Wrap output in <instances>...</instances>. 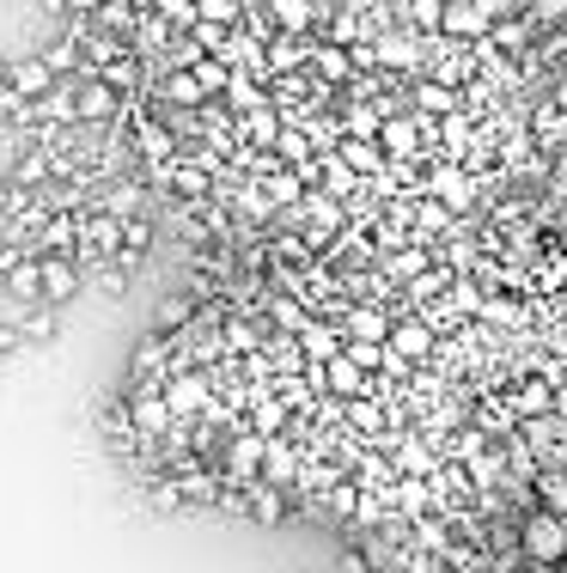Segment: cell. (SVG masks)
Masks as SVG:
<instances>
[{
    "label": "cell",
    "mask_w": 567,
    "mask_h": 573,
    "mask_svg": "<svg viewBox=\"0 0 567 573\" xmlns=\"http://www.w3.org/2000/svg\"><path fill=\"white\" fill-rule=\"evenodd\" d=\"M238 135H251L256 147H275V140H281V110H275V104H263V110L238 116Z\"/></svg>",
    "instance_id": "31"
},
{
    "label": "cell",
    "mask_w": 567,
    "mask_h": 573,
    "mask_svg": "<svg viewBox=\"0 0 567 573\" xmlns=\"http://www.w3.org/2000/svg\"><path fill=\"white\" fill-rule=\"evenodd\" d=\"M440 31H446V37H463V43H482V37L495 31V19H488L482 0H446Z\"/></svg>",
    "instance_id": "10"
},
{
    "label": "cell",
    "mask_w": 567,
    "mask_h": 573,
    "mask_svg": "<svg viewBox=\"0 0 567 573\" xmlns=\"http://www.w3.org/2000/svg\"><path fill=\"white\" fill-rule=\"evenodd\" d=\"M324 390H330V397H342V402H354V397H372L379 385H372V379H366V367H360V360L342 348V355L324 367Z\"/></svg>",
    "instance_id": "11"
},
{
    "label": "cell",
    "mask_w": 567,
    "mask_h": 573,
    "mask_svg": "<svg viewBox=\"0 0 567 573\" xmlns=\"http://www.w3.org/2000/svg\"><path fill=\"white\" fill-rule=\"evenodd\" d=\"M7 86H12L19 98L37 104V98L49 93V86H56V68H49L43 56H25V61H12V68H7Z\"/></svg>",
    "instance_id": "20"
},
{
    "label": "cell",
    "mask_w": 567,
    "mask_h": 573,
    "mask_svg": "<svg viewBox=\"0 0 567 573\" xmlns=\"http://www.w3.org/2000/svg\"><path fill=\"white\" fill-rule=\"evenodd\" d=\"M275 153H281V159H287V165H293V172H300V165L312 159V153H305V135H300V128H281Z\"/></svg>",
    "instance_id": "43"
},
{
    "label": "cell",
    "mask_w": 567,
    "mask_h": 573,
    "mask_svg": "<svg viewBox=\"0 0 567 573\" xmlns=\"http://www.w3.org/2000/svg\"><path fill=\"white\" fill-rule=\"evenodd\" d=\"M244 506H251L256 525H281V513H287V501H281L275 482H251V488H244Z\"/></svg>",
    "instance_id": "27"
},
{
    "label": "cell",
    "mask_w": 567,
    "mask_h": 573,
    "mask_svg": "<svg viewBox=\"0 0 567 573\" xmlns=\"http://www.w3.org/2000/svg\"><path fill=\"white\" fill-rule=\"evenodd\" d=\"M428 190H433V202H446L452 214H463V207L476 202V177L458 172V165H440V172L428 177Z\"/></svg>",
    "instance_id": "19"
},
{
    "label": "cell",
    "mask_w": 567,
    "mask_h": 573,
    "mask_svg": "<svg viewBox=\"0 0 567 573\" xmlns=\"http://www.w3.org/2000/svg\"><path fill=\"white\" fill-rule=\"evenodd\" d=\"M140 207V184H116L110 195H105V214H116V220H128Z\"/></svg>",
    "instance_id": "41"
},
{
    "label": "cell",
    "mask_w": 567,
    "mask_h": 573,
    "mask_svg": "<svg viewBox=\"0 0 567 573\" xmlns=\"http://www.w3.org/2000/svg\"><path fill=\"white\" fill-rule=\"evenodd\" d=\"M177 494H184V506H208V501H221V482H214V476H202V470H184V476H177Z\"/></svg>",
    "instance_id": "34"
},
{
    "label": "cell",
    "mask_w": 567,
    "mask_h": 573,
    "mask_svg": "<svg viewBox=\"0 0 567 573\" xmlns=\"http://www.w3.org/2000/svg\"><path fill=\"white\" fill-rule=\"evenodd\" d=\"M159 390H165V409H172V421L208 409V379H202V372H177V379H165Z\"/></svg>",
    "instance_id": "13"
},
{
    "label": "cell",
    "mask_w": 567,
    "mask_h": 573,
    "mask_svg": "<svg viewBox=\"0 0 567 573\" xmlns=\"http://www.w3.org/2000/svg\"><path fill=\"white\" fill-rule=\"evenodd\" d=\"M482 318L488 323H519V305H512V299H482Z\"/></svg>",
    "instance_id": "48"
},
{
    "label": "cell",
    "mask_w": 567,
    "mask_h": 573,
    "mask_svg": "<svg viewBox=\"0 0 567 573\" xmlns=\"http://www.w3.org/2000/svg\"><path fill=\"white\" fill-rule=\"evenodd\" d=\"M305 68H312L317 86H330V93L354 80V56H348V43H330V37H312V61H305Z\"/></svg>",
    "instance_id": "9"
},
{
    "label": "cell",
    "mask_w": 567,
    "mask_h": 573,
    "mask_svg": "<svg viewBox=\"0 0 567 573\" xmlns=\"http://www.w3.org/2000/svg\"><path fill=\"white\" fill-rule=\"evenodd\" d=\"M61 7H68L74 19H86V12H105V0H61Z\"/></svg>",
    "instance_id": "50"
},
{
    "label": "cell",
    "mask_w": 567,
    "mask_h": 573,
    "mask_svg": "<svg viewBox=\"0 0 567 573\" xmlns=\"http://www.w3.org/2000/svg\"><path fill=\"white\" fill-rule=\"evenodd\" d=\"M116 110H123V93H116V86H105L98 74L74 80V123H110Z\"/></svg>",
    "instance_id": "5"
},
{
    "label": "cell",
    "mask_w": 567,
    "mask_h": 573,
    "mask_svg": "<svg viewBox=\"0 0 567 573\" xmlns=\"http://www.w3.org/2000/svg\"><path fill=\"white\" fill-rule=\"evenodd\" d=\"M342 336L348 342H391V318H384L379 305H354L342 318Z\"/></svg>",
    "instance_id": "23"
},
{
    "label": "cell",
    "mask_w": 567,
    "mask_h": 573,
    "mask_svg": "<svg viewBox=\"0 0 567 573\" xmlns=\"http://www.w3.org/2000/svg\"><path fill=\"white\" fill-rule=\"evenodd\" d=\"M531 19H537V31H544V25H567V0H531Z\"/></svg>",
    "instance_id": "46"
},
{
    "label": "cell",
    "mask_w": 567,
    "mask_h": 573,
    "mask_svg": "<svg viewBox=\"0 0 567 573\" xmlns=\"http://www.w3.org/2000/svg\"><path fill=\"white\" fill-rule=\"evenodd\" d=\"M384 348H391V360H403V367H409V360H428L433 355V323L428 318L391 323V342H384Z\"/></svg>",
    "instance_id": "15"
},
{
    "label": "cell",
    "mask_w": 567,
    "mask_h": 573,
    "mask_svg": "<svg viewBox=\"0 0 567 573\" xmlns=\"http://www.w3.org/2000/svg\"><path fill=\"white\" fill-rule=\"evenodd\" d=\"M19 147L25 140L12 135V128H0V177H7V184H12V172H19Z\"/></svg>",
    "instance_id": "47"
},
{
    "label": "cell",
    "mask_w": 567,
    "mask_h": 573,
    "mask_svg": "<svg viewBox=\"0 0 567 573\" xmlns=\"http://www.w3.org/2000/svg\"><path fill=\"white\" fill-rule=\"evenodd\" d=\"M263 451H268V434H256V427H244L238 439L226 446V482H263Z\"/></svg>",
    "instance_id": "6"
},
{
    "label": "cell",
    "mask_w": 567,
    "mask_h": 573,
    "mask_svg": "<svg viewBox=\"0 0 567 573\" xmlns=\"http://www.w3.org/2000/svg\"><path fill=\"white\" fill-rule=\"evenodd\" d=\"M421 269H428V251H421V244H416V251H397V256H391V275H397V281H416Z\"/></svg>",
    "instance_id": "45"
},
{
    "label": "cell",
    "mask_w": 567,
    "mask_h": 573,
    "mask_svg": "<svg viewBox=\"0 0 567 573\" xmlns=\"http://www.w3.org/2000/svg\"><path fill=\"white\" fill-rule=\"evenodd\" d=\"M403 12H409V31H421V37H440L446 0H403Z\"/></svg>",
    "instance_id": "33"
},
{
    "label": "cell",
    "mask_w": 567,
    "mask_h": 573,
    "mask_svg": "<svg viewBox=\"0 0 567 573\" xmlns=\"http://www.w3.org/2000/svg\"><path fill=\"white\" fill-rule=\"evenodd\" d=\"M556 379H519V390H507V409H512V421H544L549 409H556Z\"/></svg>",
    "instance_id": "8"
},
{
    "label": "cell",
    "mask_w": 567,
    "mask_h": 573,
    "mask_svg": "<svg viewBox=\"0 0 567 573\" xmlns=\"http://www.w3.org/2000/svg\"><path fill=\"white\" fill-rule=\"evenodd\" d=\"M293 476H300V458H293L287 439H268L263 451V482H275V488H293Z\"/></svg>",
    "instance_id": "29"
},
{
    "label": "cell",
    "mask_w": 567,
    "mask_h": 573,
    "mask_svg": "<svg viewBox=\"0 0 567 573\" xmlns=\"http://www.w3.org/2000/svg\"><path fill=\"white\" fill-rule=\"evenodd\" d=\"M561 567H567V562H561Z\"/></svg>",
    "instance_id": "55"
},
{
    "label": "cell",
    "mask_w": 567,
    "mask_h": 573,
    "mask_svg": "<svg viewBox=\"0 0 567 573\" xmlns=\"http://www.w3.org/2000/svg\"><path fill=\"white\" fill-rule=\"evenodd\" d=\"M519 550H525V562H537V567H561L567 562V518L537 506L519 525Z\"/></svg>",
    "instance_id": "1"
},
{
    "label": "cell",
    "mask_w": 567,
    "mask_h": 573,
    "mask_svg": "<svg viewBox=\"0 0 567 573\" xmlns=\"http://www.w3.org/2000/svg\"><path fill=\"white\" fill-rule=\"evenodd\" d=\"M12 202V184H7V177H0V207H7Z\"/></svg>",
    "instance_id": "53"
},
{
    "label": "cell",
    "mask_w": 567,
    "mask_h": 573,
    "mask_svg": "<svg viewBox=\"0 0 567 573\" xmlns=\"http://www.w3.org/2000/svg\"><path fill=\"white\" fill-rule=\"evenodd\" d=\"M238 12H244V0H196V19H214V25H238Z\"/></svg>",
    "instance_id": "39"
},
{
    "label": "cell",
    "mask_w": 567,
    "mask_h": 573,
    "mask_svg": "<svg viewBox=\"0 0 567 573\" xmlns=\"http://www.w3.org/2000/svg\"><path fill=\"white\" fill-rule=\"evenodd\" d=\"M537 506L567 518V464H544L537 470Z\"/></svg>",
    "instance_id": "28"
},
{
    "label": "cell",
    "mask_w": 567,
    "mask_h": 573,
    "mask_svg": "<svg viewBox=\"0 0 567 573\" xmlns=\"http://www.w3.org/2000/svg\"><path fill=\"white\" fill-rule=\"evenodd\" d=\"M184 318H189V305H184V299H172V305L159 311V330H184Z\"/></svg>",
    "instance_id": "49"
},
{
    "label": "cell",
    "mask_w": 567,
    "mask_h": 573,
    "mask_svg": "<svg viewBox=\"0 0 567 573\" xmlns=\"http://www.w3.org/2000/svg\"><path fill=\"white\" fill-rule=\"evenodd\" d=\"M397 470H433V451L421 439H397Z\"/></svg>",
    "instance_id": "40"
},
{
    "label": "cell",
    "mask_w": 567,
    "mask_h": 573,
    "mask_svg": "<svg viewBox=\"0 0 567 573\" xmlns=\"http://www.w3.org/2000/svg\"><path fill=\"white\" fill-rule=\"evenodd\" d=\"M98 80H105V86H116V93L128 98V93H135V86H140V56H135V49H128V56H116L110 68L98 74Z\"/></svg>",
    "instance_id": "35"
},
{
    "label": "cell",
    "mask_w": 567,
    "mask_h": 573,
    "mask_svg": "<svg viewBox=\"0 0 567 573\" xmlns=\"http://www.w3.org/2000/svg\"><path fill=\"white\" fill-rule=\"evenodd\" d=\"M324 195H336V202H342V195H354L360 190V172H348V165L342 159H324Z\"/></svg>",
    "instance_id": "37"
},
{
    "label": "cell",
    "mask_w": 567,
    "mask_h": 573,
    "mask_svg": "<svg viewBox=\"0 0 567 573\" xmlns=\"http://www.w3.org/2000/svg\"><path fill=\"white\" fill-rule=\"evenodd\" d=\"M428 43L433 37H421V31H379L372 37V49H379V68H391V74H416L421 61H428Z\"/></svg>",
    "instance_id": "3"
},
{
    "label": "cell",
    "mask_w": 567,
    "mask_h": 573,
    "mask_svg": "<svg viewBox=\"0 0 567 573\" xmlns=\"http://www.w3.org/2000/svg\"><path fill=\"white\" fill-rule=\"evenodd\" d=\"M226 104H232L238 116H251V110H263V104H268V93H263V80H256V74H232Z\"/></svg>",
    "instance_id": "32"
},
{
    "label": "cell",
    "mask_w": 567,
    "mask_h": 573,
    "mask_svg": "<svg viewBox=\"0 0 567 573\" xmlns=\"http://www.w3.org/2000/svg\"><path fill=\"white\" fill-rule=\"evenodd\" d=\"M7 293L12 299H25V305H43V263H12V275H7Z\"/></svg>",
    "instance_id": "30"
},
{
    "label": "cell",
    "mask_w": 567,
    "mask_h": 573,
    "mask_svg": "<svg viewBox=\"0 0 567 573\" xmlns=\"http://www.w3.org/2000/svg\"><path fill=\"white\" fill-rule=\"evenodd\" d=\"M74 251H80V263H116V256H123V220L105 214V207L86 214L80 220V244H74Z\"/></svg>",
    "instance_id": "2"
},
{
    "label": "cell",
    "mask_w": 567,
    "mask_h": 573,
    "mask_svg": "<svg viewBox=\"0 0 567 573\" xmlns=\"http://www.w3.org/2000/svg\"><path fill=\"white\" fill-rule=\"evenodd\" d=\"M135 147H140V159L172 165V159H177V128H165V123H153V116H140V123H135Z\"/></svg>",
    "instance_id": "21"
},
{
    "label": "cell",
    "mask_w": 567,
    "mask_h": 573,
    "mask_svg": "<svg viewBox=\"0 0 567 573\" xmlns=\"http://www.w3.org/2000/svg\"><path fill=\"white\" fill-rule=\"evenodd\" d=\"M25 342H49V336H56V305H43V311H31V318H25Z\"/></svg>",
    "instance_id": "44"
},
{
    "label": "cell",
    "mask_w": 567,
    "mask_h": 573,
    "mask_svg": "<svg viewBox=\"0 0 567 573\" xmlns=\"http://www.w3.org/2000/svg\"><path fill=\"white\" fill-rule=\"evenodd\" d=\"M531 31H537V19H531V12H512V19H495V31H488L482 43L495 49V56L519 61L525 49H531Z\"/></svg>",
    "instance_id": "16"
},
{
    "label": "cell",
    "mask_w": 567,
    "mask_h": 573,
    "mask_svg": "<svg viewBox=\"0 0 567 573\" xmlns=\"http://www.w3.org/2000/svg\"><path fill=\"white\" fill-rule=\"evenodd\" d=\"M19 342H25V336L12 330V323H0V355H12V348H19Z\"/></svg>",
    "instance_id": "52"
},
{
    "label": "cell",
    "mask_w": 567,
    "mask_h": 573,
    "mask_svg": "<svg viewBox=\"0 0 567 573\" xmlns=\"http://www.w3.org/2000/svg\"><path fill=\"white\" fill-rule=\"evenodd\" d=\"M549 104H556V110H567V74H556V80H549Z\"/></svg>",
    "instance_id": "51"
},
{
    "label": "cell",
    "mask_w": 567,
    "mask_h": 573,
    "mask_svg": "<svg viewBox=\"0 0 567 573\" xmlns=\"http://www.w3.org/2000/svg\"><path fill=\"white\" fill-rule=\"evenodd\" d=\"M348 421L366 427V434H379V427H384V409H379L372 397H354V402H348Z\"/></svg>",
    "instance_id": "42"
},
{
    "label": "cell",
    "mask_w": 567,
    "mask_h": 573,
    "mask_svg": "<svg viewBox=\"0 0 567 573\" xmlns=\"http://www.w3.org/2000/svg\"><path fill=\"white\" fill-rule=\"evenodd\" d=\"M421 140H428V116H416V110L384 116V123H379V147H384V159H416Z\"/></svg>",
    "instance_id": "4"
},
{
    "label": "cell",
    "mask_w": 567,
    "mask_h": 573,
    "mask_svg": "<svg viewBox=\"0 0 567 573\" xmlns=\"http://www.w3.org/2000/svg\"><path fill=\"white\" fill-rule=\"evenodd\" d=\"M263 7H268V25H275V31L305 37V31H312V25L330 12V0H263Z\"/></svg>",
    "instance_id": "14"
},
{
    "label": "cell",
    "mask_w": 567,
    "mask_h": 573,
    "mask_svg": "<svg viewBox=\"0 0 567 573\" xmlns=\"http://www.w3.org/2000/svg\"><path fill=\"white\" fill-rule=\"evenodd\" d=\"M336 159L348 165V172H379V165H384V147H379V135H342Z\"/></svg>",
    "instance_id": "25"
},
{
    "label": "cell",
    "mask_w": 567,
    "mask_h": 573,
    "mask_svg": "<svg viewBox=\"0 0 567 573\" xmlns=\"http://www.w3.org/2000/svg\"><path fill=\"white\" fill-rule=\"evenodd\" d=\"M43 263V305H68L74 293H80V263L74 256H37Z\"/></svg>",
    "instance_id": "18"
},
{
    "label": "cell",
    "mask_w": 567,
    "mask_h": 573,
    "mask_svg": "<svg viewBox=\"0 0 567 573\" xmlns=\"http://www.w3.org/2000/svg\"><path fill=\"white\" fill-rule=\"evenodd\" d=\"M458 86H446V80H428V74H421L416 80V93H409V110L416 116H428V123H446V116H458Z\"/></svg>",
    "instance_id": "12"
},
{
    "label": "cell",
    "mask_w": 567,
    "mask_h": 573,
    "mask_svg": "<svg viewBox=\"0 0 567 573\" xmlns=\"http://www.w3.org/2000/svg\"><path fill=\"white\" fill-rule=\"evenodd\" d=\"M263 190H268V202H275V207H293V202L305 195V190H300V172H275Z\"/></svg>",
    "instance_id": "38"
},
{
    "label": "cell",
    "mask_w": 567,
    "mask_h": 573,
    "mask_svg": "<svg viewBox=\"0 0 567 573\" xmlns=\"http://www.w3.org/2000/svg\"><path fill=\"white\" fill-rule=\"evenodd\" d=\"M293 342H300V355L312 360V367H330V360H336L342 348H348V336L336 330V323H317V318H305V330L293 336Z\"/></svg>",
    "instance_id": "17"
},
{
    "label": "cell",
    "mask_w": 567,
    "mask_h": 573,
    "mask_svg": "<svg viewBox=\"0 0 567 573\" xmlns=\"http://www.w3.org/2000/svg\"><path fill=\"white\" fill-rule=\"evenodd\" d=\"M159 98H165V104H177V110H202V104H208V93H202V80H196L189 68H172V74H165Z\"/></svg>",
    "instance_id": "26"
},
{
    "label": "cell",
    "mask_w": 567,
    "mask_h": 573,
    "mask_svg": "<svg viewBox=\"0 0 567 573\" xmlns=\"http://www.w3.org/2000/svg\"><path fill=\"white\" fill-rule=\"evenodd\" d=\"M7 68H12V61H7V56H0V80H7Z\"/></svg>",
    "instance_id": "54"
},
{
    "label": "cell",
    "mask_w": 567,
    "mask_h": 573,
    "mask_svg": "<svg viewBox=\"0 0 567 573\" xmlns=\"http://www.w3.org/2000/svg\"><path fill=\"white\" fill-rule=\"evenodd\" d=\"M128 421H135V434H140V439L172 434V409H165V390H159V385H140L135 397H128Z\"/></svg>",
    "instance_id": "7"
},
{
    "label": "cell",
    "mask_w": 567,
    "mask_h": 573,
    "mask_svg": "<svg viewBox=\"0 0 567 573\" xmlns=\"http://www.w3.org/2000/svg\"><path fill=\"white\" fill-rule=\"evenodd\" d=\"M74 244H80V220L74 214H49L37 226V256H68Z\"/></svg>",
    "instance_id": "22"
},
{
    "label": "cell",
    "mask_w": 567,
    "mask_h": 573,
    "mask_svg": "<svg viewBox=\"0 0 567 573\" xmlns=\"http://www.w3.org/2000/svg\"><path fill=\"white\" fill-rule=\"evenodd\" d=\"M281 421H287V402H275V397H256V434H268V439H275L281 434Z\"/></svg>",
    "instance_id": "36"
},
{
    "label": "cell",
    "mask_w": 567,
    "mask_h": 573,
    "mask_svg": "<svg viewBox=\"0 0 567 573\" xmlns=\"http://www.w3.org/2000/svg\"><path fill=\"white\" fill-rule=\"evenodd\" d=\"M165 43H177V37H172V19H165V12H140V25H135V37H128V49H135V56H159Z\"/></svg>",
    "instance_id": "24"
}]
</instances>
